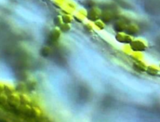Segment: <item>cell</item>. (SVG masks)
Segmentation results:
<instances>
[{
	"instance_id": "cell-1",
	"label": "cell",
	"mask_w": 160,
	"mask_h": 122,
	"mask_svg": "<svg viewBox=\"0 0 160 122\" xmlns=\"http://www.w3.org/2000/svg\"><path fill=\"white\" fill-rule=\"evenodd\" d=\"M102 10L97 6H94L90 8L88 10L87 19L91 22H94L99 19H101Z\"/></svg>"
},
{
	"instance_id": "cell-2",
	"label": "cell",
	"mask_w": 160,
	"mask_h": 122,
	"mask_svg": "<svg viewBox=\"0 0 160 122\" xmlns=\"http://www.w3.org/2000/svg\"><path fill=\"white\" fill-rule=\"evenodd\" d=\"M117 15L118 14L113 10L111 9H104L102 11L101 19H102L106 24L117 18Z\"/></svg>"
},
{
	"instance_id": "cell-3",
	"label": "cell",
	"mask_w": 160,
	"mask_h": 122,
	"mask_svg": "<svg viewBox=\"0 0 160 122\" xmlns=\"http://www.w3.org/2000/svg\"><path fill=\"white\" fill-rule=\"evenodd\" d=\"M115 39L118 42L124 44H129L132 41L131 36L128 34L124 31L116 33L115 35Z\"/></svg>"
},
{
	"instance_id": "cell-4",
	"label": "cell",
	"mask_w": 160,
	"mask_h": 122,
	"mask_svg": "<svg viewBox=\"0 0 160 122\" xmlns=\"http://www.w3.org/2000/svg\"><path fill=\"white\" fill-rule=\"evenodd\" d=\"M131 50L134 52H141L144 51L146 48L145 43L140 39H132L129 44Z\"/></svg>"
},
{
	"instance_id": "cell-5",
	"label": "cell",
	"mask_w": 160,
	"mask_h": 122,
	"mask_svg": "<svg viewBox=\"0 0 160 122\" xmlns=\"http://www.w3.org/2000/svg\"><path fill=\"white\" fill-rule=\"evenodd\" d=\"M128 23L124 18H118L114 23L113 29L116 32H124L127 27Z\"/></svg>"
},
{
	"instance_id": "cell-6",
	"label": "cell",
	"mask_w": 160,
	"mask_h": 122,
	"mask_svg": "<svg viewBox=\"0 0 160 122\" xmlns=\"http://www.w3.org/2000/svg\"><path fill=\"white\" fill-rule=\"evenodd\" d=\"M61 33L62 32L58 27L51 29L48 34V40L51 43L57 42L61 38Z\"/></svg>"
},
{
	"instance_id": "cell-7",
	"label": "cell",
	"mask_w": 160,
	"mask_h": 122,
	"mask_svg": "<svg viewBox=\"0 0 160 122\" xmlns=\"http://www.w3.org/2000/svg\"><path fill=\"white\" fill-rule=\"evenodd\" d=\"M7 102L11 107H18L21 103V96L17 94L11 93L10 96L8 98Z\"/></svg>"
},
{
	"instance_id": "cell-8",
	"label": "cell",
	"mask_w": 160,
	"mask_h": 122,
	"mask_svg": "<svg viewBox=\"0 0 160 122\" xmlns=\"http://www.w3.org/2000/svg\"><path fill=\"white\" fill-rule=\"evenodd\" d=\"M62 8H63V10L65 11V13L69 14L75 13L76 11L78 9L76 4L74 1L71 0H67Z\"/></svg>"
},
{
	"instance_id": "cell-9",
	"label": "cell",
	"mask_w": 160,
	"mask_h": 122,
	"mask_svg": "<svg viewBox=\"0 0 160 122\" xmlns=\"http://www.w3.org/2000/svg\"><path fill=\"white\" fill-rule=\"evenodd\" d=\"M87 14H88L87 10H86L84 8H80V9H78L76 11L73 17H74V19H75L76 21L79 22H82L85 19H87Z\"/></svg>"
},
{
	"instance_id": "cell-10",
	"label": "cell",
	"mask_w": 160,
	"mask_h": 122,
	"mask_svg": "<svg viewBox=\"0 0 160 122\" xmlns=\"http://www.w3.org/2000/svg\"><path fill=\"white\" fill-rule=\"evenodd\" d=\"M124 32L130 36H132L136 34L139 32V28L135 24L129 23L128 24Z\"/></svg>"
},
{
	"instance_id": "cell-11",
	"label": "cell",
	"mask_w": 160,
	"mask_h": 122,
	"mask_svg": "<svg viewBox=\"0 0 160 122\" xmlns=\"http://www.w3.org/2000/svg\"><path fill=\"white\" fill-rule=\"evenodd\" d=\"M132 66H133V68L134 70L139 71V72H143V71H146V69L145 64L140 61H136V62H134L133 63Z\"/></svg>"
},
{
	"instance_id": "cell-12",
	"label": "cell",
	"mask_w": 160,
	"mask_h": 122,
	"mask_svg": "<svg viewBox=\"0 0 160 122\" xmlns=\"http://www.w3.org/2000/svg\"><path fill=\"white\" fill-rule=\"evenodd\" d=\"M93 23H94V26L95 29H96L98 30L102 31L106 27V23L101 19L93 22Z\"/></svg>"
},
{
	"instance_id": "cell-13",
	"label": "cell",
	"mask_w": 160,
	"mask_h": 122,
	"mask_svg": "<svg viewBox=\"0 0 160 122\" xmlns=\"http://www.w3.org/2000/svg\"><path fill=\"white\" fill-rule=\"evenodd\" d=\"M52 48L49 46H44L41 49V54L43 56H48L52 53Z\"/></svg>"
},
{
	"instance_id": "cell-14",
	"label": "cell",
	"mask_w": 160,
	"mask_h": 122,
	"mask_svg": "<svg viewBox=\"0 0 160 122\" xmlns=\"http://www.w3.org/2000/svg\"><path fill=\"white\" fill-rule=\"evenodd\" d=\"M62 18L63 23H69V24H71L74 19V17L71 16V14H69V13L63 14V15H62Z\"/></svg>"
},
{
	"instance_id": "cell-15",
	"label": "cell",
	"mask_w": 160,
	"mask_h": 122,
	"mask_svg": "<svg viewBox=\"0 0 160 122\" xmlns=\"http://www.w3.org/2000/svg\"><path fill=\"white\" fill-rule=\"evenodd\" d=\"M59 28L60 29L62 33H68V31H69L71 30V24L69 23H63L59 27Z\"/></svg>"
},
{
	"instance_id": "cell-16",
	"label": "cell",
	"mask_w": 160,
	"mask_h": 122,
	"mask_svg": "<svg viewBox=\"0 0 160 122\" xmlns=\"http://www.w3.org/2000/svg\"><path fill=\"white\" fill-rule=\"evenodd\" d=\"M84 26V28L86 31H89V32H91L92 31H93V29L95 28H94V23L93 22H88V23H85L83 25Z\"/></svg>"
},
{
	"instance_id": "cell-17",
	"label": "cell",
	"mask_w": 160,
	"mask_h": 122,
	"mask_svg": "<svg viewBox=\"0 0 160 122\" xmlns=\"http://www.w3.org/2000/svg\"><path fill=\"white\" fill-rule=\"evenodd\" d=\"M53 23H54V25L56 26V27H58L59 28L63 23L62 16H56L54 18Z\"/></svg>"
},
{
	"instance_id": "cell-18",
	"label": "cell",
	"mask_w": 160,
	"mask_h": 122,
	"mask_svg": "<svg viewBox=\"0 0 160 122\" xmlns=\"http://www.w3.org/2000/svg\"><path fill=\"white\" fill-rule=\"evenodd\" d=\"M84 3L86 6L92 8L94 6H96L97 4L98 3V0H84Z\"/></svg>"
},
{
	"instance_id": "cell-19",
	"label": "cell",
	"mask_w": 160,
	"mask_h": 122,
	"mask_svg": "<svg viewBox=\"0 0 160 122\" xmlns=\"http://www.w3.org/2000/svg\"><path fill=\"white\" fill-rule=\"evenodd\" d=\"M54 3L56 5H58L59 6H61V7H62L67 0H54Z\"/></svg>"
}]
</instances>
